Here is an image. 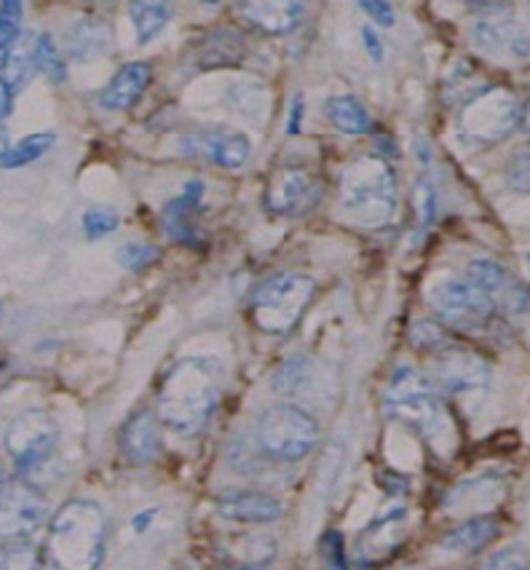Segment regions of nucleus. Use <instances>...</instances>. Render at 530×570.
<instances>
[{
    "mask_svg": "<svg viewBox=\"0 0 530 570\" xmlns=\"http://www.w3.org/2000/svg\"><path fill=\"white\" fill-rule=\"evenodd\" d=\"M220 362L209 356H188L175 362L158 389V421L175 434H202L220 404Z\"/></svg>",
    "mask_w": 530,
    "mask_h": 570,
    "instance_id": "nucleus-1",
    "label": "nucleus"
},
{
    "mask_svg": "<svg viewBox=\"0 0 530 570\" xmlns=\"http://www.w3.org/2000/svg\"><path fill=\"white\" fill-rule=\"evenodd\" d=\"M108 533V514L97 501H68L51 517L46 557L55 570H97L105 560Z\"/></svg>",
    "mask_w": 530,
    "mask_h": 570,
    "instance_id": "nucleus-2",
    "label": "nucleus"
},
{
    "mask_svg": "<svg viewBox=\"0 0 530 570\" xmlns=\"http://www.w3.org/2000/svg\"><path fill=\"white\" fill-rule=\"evenodd\" d=\"M341 209L362 228H383L396 209L394 171L381 156H360L343 169Z\"/></svg>",
    "mask_w": 530,
    "mask_h": 570,
    "instance_id": "nucleus-3",
    "label": "nucleus"
},
{
    "mask_svg": "<svg viewBox=\"0 0 530 570\" xmlns=\"http://www.w3.org/2000/svg\"><path fill=\"white\" fill-rule=\"evenodd\" d=\"M316 295V282L306 274H274L249 295V320L268 335H287L303 320Z\"/></svg>",
    "mask_w": 530,
    "mask_h": 570,
    "instance_id": "nucleus-4",
    "label": "nucleus"
},
{
    "mask_svg": "<svg viewBox=\"0 0 530 570\" xmlns=\"http://www.w3.org/2000/svg\"><path fill=\"white\" fill-rule=\"evenodd\" d=\"M320 421L297 404H274L257 421V448L268 459L282 463H297L308 459L320 445Z\"/></svg>",
    "mask_w": 530,
    "mask_h": 570,
    "instance_id": "nucleus-5",
    "label": "nucleus"
},
{
    "mask_svg": "<svg viewBox=\"0 0 530 570\" xmlns=\"http://www.w3.org/2000/svg\"><path fill=\"white\" fill-rule=\"evenodd\" d=\"M386 410L391 417L408 423L415 432L432 436L440 432L442 421V404L436 400V391L426 375L419 373L413 364H402L391 375L386 391Z\"/></svg>",
    "mask_w": 530,
    "mask_h": 570,
    "instance_id": "nucleus-6",
    "label": "nucleus"
},
{
    "mask_svg": "<svg viewBox=\"0 0 530 570\" xmlns=\"http://www.w3.org/2000/svg\"><path fill=\"white\" fill-rule=\"evenodd\" d=\"M520 112L522 105L514 91L507 86H488L463 105L461 131L472 142L493 145L520 126Z\"/></svg>",
    "mask_w": 530,
    "mask_h": 570,
    "instance_id": "nucleus-7",
    "label": "nucleus"
},
{
    "mask_svg": "<svg viewBox=\"0 0 530 570\" xmlns=\"http://www.w3.org/2000/svg\"><path fill=\"white\" fill-rule=\"evenodd\" d=\"M429 303L442 324L459 333H480L493 320V306L469 278H442L429 289Z\"/></svg>",
    "mask_w": 530,
    "mask_h": 570,
    "instance_id": "nucleus-8",
    "label": "nucleus"
},
{
    "mask_svg": "<svg viewBox=\"0 0 530 570\" xmlns=\"http://www.w3.org/2000/svg\"><path fill=\"white\" fill-rule=\"evenodd\" d=\"M49 514L46 495L22 476L0 474V539L24 541Z\"/></svg>",
    "mask_w": 530,
    "mask_h": 570,
    "instance_id": "nucleus-9",
    "label": "nucleus"
},
{
    "mask_svg": "<svg viewBox=\"0 0 530 570\" xmlns=\"http://www.w3.org/2000/svg\"><path fill=\"white\" fill-rule=\"evenodd\" d=\"M57 436L55 417L46 410H24L6 429L3 448L19 472H32L51 459Z\"/></svg>",
    "mask_w": 530,
    "mask_h": 570,
    "instance_id": "nucleus-10",
    "label": "nucleus"
},
{
    "mask_svg": "<svg viewBox=\"0 0 530 570\" xmlns=\"http://www.w3.org/2000/svg\"><path fill=\"white\" fill-rule=\"evenodd\" d=\"M322 202V183L303 167H284L274 171L265 188L263 207L279 217H306Z\"/></svg>",
    "mask_w": 530,
    "mask_h": 570,
    "instance_id": "nucleus-11",
    "label": "nucleus"
},
{
    "mask_svg": "<svg viewBox=\"0 0 530 570\" xmlns=\"http://www.w3.org/2000/svg\"><path fill=\"white\" fill-rule=\"evenodd\" d=\"M467 278L488 297L495 314L520 316L530 311V287L520 282L512 271H507L495 261H472L467 268Z\"/></svg>",
    "mask_w": 530,
    "mask_h": 570,
    "instance_id": "nucleus-12",
    "label": "nucleus"
},
{
    "mask_svg": "<svg viewBox=\"0 0 530 570\" xmlns=\"http://www.w3.org/2000/svg\"><path fill=\"white\" fill-rule=\"evenodd\" d=\"M434 375L440 381V386L450 391V394H467V391L488 386L490 367L474 351L445 343L442 348H436Z\"/></svg>",
    "mask_w": 530,
    "mask_h": 570,
    "instance_id": "nucleus-13",
    "label": "nucleus"
},
{
    "mask_svg": "<svg viewBox=\"0 0 530 570\" xmlns=\"http://www.w3.org/2000/svg\"><path fill=\"white\" fill-rule=\"evenodd\" d=\"M183 150L188 156L217 164V167L238 169L252 156V139L242 131H194V135L183 137Z\"/></svg>",
    "mask_w": 530,
    "mask_h": 570,
    "instance_id": "nucleus-14",
    "label": "nucleus"
},
{
    "mask_svg": "<svg viewBox=\"0 0 530 570\" xmlns=\"http://www.w3.org/2000/svg\"><path fill=\"white\" fill-rule=\"evenodd\" d=\"M405 507H391L383 514H377L356 541V557H360L362 566H375V562H383L394 554L405 539Z\"/></svg>",
    "mask_w": 530,
    "mask_h": 570,
    "instance_id": "nucleus-15",
    "label": "nucleus"
},
{
    "mask_svg": "<svg viewBox=\"0 0 530 570\" xmlns=\"http://www.w3.org/2000/svg\"><path fill=\"white\" fill-rule=\"evenodd\" d=\"M202 196L204 185L194 180L183 188V196L171 198L164 207L161 215V228L171 242L185 244V247H202L204 236L198 230V212H202Z\"/></svg>",
    "mask_w": 530,
    "mask_h": 570,
    "instance_id": "nucleus-16",
    "label": "nucleus"
},
{
    "mask_svg": "<svg viewBox=\"0 0 530 570\" xmlns=\"http://www.w3.org/2000/svg\"><path fill=\"white\" fill-rule=\"evenodd\" d=\"M503 6L493 11V17L480 19L474 24V41L482 51L495 57H517L528 59L530 57V32L522 30L514 19L509 17H495L501 14Z\"/></svg>",
    "mask_w": 530,
    "mask_h": 570,
    "instance_id": "nucleus-17",
    "label": "nucleus"
},
{
    "mask_svg": "<svg viewBox=\"0 0 530 570\" xmlns=\"http://www.w3.org/2000/svg\"><path fill=\"white\" fill-rule=\"evenodd\" d=\"M118 445H121L124 459L135 463V466L154 463L161 455V426H158V417L150 410H137L121 426Z\"/></svg>",
    "mask_w": 530,
    "mask_h": 570,
    "instance_id": "nucleus-18",
    "label": "nucleus"
},
{
    "mask_svg": "<svg viewBox=\"0 0 530 570\" xmlns=\"http://www.w3.org/2000/svg\"><path fill=\"white\" fill-rule=\"evenodd\" d=\"M217 512L225 520L244 522V525H268L284 514L282 501L263 490H230L217 499Z\"/></svg>",
    "mask_w": 530,
    "mask_h": 570,
    "instance_id": "nucleus-19",
    "label": "nucleus"
},
{
    "mask_svg": "<svg viewBox=\"0 0 530 570\" xmlns=\"http://www.w3.org/2000/svg\"><path fill=\"white\" fill-rule=\"evenodd\" d=\"M247 55V43L244 36L234 28L212 30L194 49V65L196 70H220L234 68Z\"/></svg>",
    "mask_w": 530,
    "mask_h": 570,
    "instance_id": "nucleus-20",
    "label": "nucleus"
},
{
    "mask_svg": "<svg viewBox=\"0 0 530 570\" xmlns=\"http://www.w3.org/2000/svg\"><path fill=\"white\" fill-rule=\"evenodd\" d=\"M238 14L247 19L252 28L268 32V36H287L301 24L306 6L295 3V0H265V3H242Z\"/></svg>",
    "mask_w": 530,
    "mask_h": 570,
    "instance_id": "nucleus-21",
    "label": "nucleus"
},
{
    "mask_svg": "<svg viewBox=\"0 0 530 570\" xmlns=\"http://www.w3.org/2000/svg\"><path fill=\"white\" fill-rule=\"evenodd\" d=\"M154 70L148 62H126L121 70H116V76L110 78L108 86L99 91V105L105 110H126L145 95V89L150 86Z\"/></svg>",
    "mask_w": 530,
    "mask_h": 570,
    "instance_id": "nucleus-22",
    "label": "nucleus"
},
{
    "mask_svg": "<svg viewBox=\"0 0 530 570\" xmlns=\"http://www.w3.org/2000/svg\"><path fill=\"white\" fill-rule=\"evenodd\" d=\"M65 49L78 62L105 57L110 51V30L102 19H76L65 36Z\"/></svg>",
    "mask_w": 530,
    "mask_h": 570,
    "instance_id": "nucleus-23",
    "label": "nucleus"
},
{
    "mask_svg": "<svg viewBox=\"0 0 530 570\" xmlns=\"http://www.w3.org/2000/svg\"><path fill=\"white\" fill-rule=\"evenodd\" d=\"M276 541L263 533H238L225 541V557L242 570H261L274 560Z\"/></svg>",
    "mask_w": 530,
    "mask_h": 570,
    "instance_id": "nucleus-24",
    "label": "nucleus"
},
{
    "mask_svg": "<svg viewBox=\"0 0 530 570\" xmlns=\"http://www.w3.org/2000/svg\"><path fill=\"white\" fill-rule=\"evenodd\" d=\"M499 535V522L493 517H474V520H467L463 525H459L455 530H450L442 541V547L448 552H459V554H469L482 549L485 543H490Z\"/></svg>",
    "mask_w": 530,
    "mask_h": 570,
    "instance_id": "nucleus-25",
    "label": "nucleus"
},
{
    "mask_svg": "<svg viewBox=\"0 0 530 570\" xmlns=\"http://www.w3.org/2000/svg\"><path fill=\"white\" fill-rule=\"evenodd\" d=\"M324 112H327L330 124H333L337 131H343V135L356 137V135H367V131L373 129V118H370L367 108L351 95L327 99V108H324Z\"/></svg>",
    "mask_w": 530,
    "mask_h": 570,
    "instance_id": "nucleus-26",
    "label": "nucleus"
},
{
    "mask_svg": "<svg viewBox=\"0 0 530 570\" xmlns=\"http://www.w3.org/2000/svg\"><path fill=\"white\" fill-rule=\"evenodd\" d=\"M36 38H38L36 32H22L19 41L11 46L3 76H0L6 83H9L11 91L24 89V83H28L32 72H36Z\"/></svg>",
    "mask_w": 530,
    "mask_h": 570,
    "instance_id": "nucleus-27",
    "label": "nucleus"
},
{
    "mask_svg": "<svg viewBox=\"0 0 530 570\" xmlns=\"http://www.w3.org/2000/svg\"><path fill=\"white\" fill-rule=\"evenodd\" d=\"M131 24H135L137 43L145 46L169 24L171 19V6L169 3H150V0H140V3L129 6Z\"/></svg>",
    "mask_w": 530,
    "mask_h": 570,
    "instance_id": "nucleus-28",
    "label": "nucleus"
},
{
    "mask_svg": "<svg viewBox=\"0 0 530 570\" xmlns=\"http://www.w3.org/2000/svg\"><path fill=\"white\" fill-rule=\"evenodd\" d=\"M57 137L51 131H38V135H30L24 139H19L17 145H11L9 154L0 158V167L3 169H19V167H28V164L38 161L55 148Z\"/></svg>",
    "mask_w": 530,
    "mask_h": 570,
    "instance_id": "nucleus-29",
    "label": "nucleus"
},
{
    "mask_svg": "<svg viewBox=\"0 0 530 570\" xmlns=\"http://www.w3.org/2000/svg\"><path fill=\"white\" fill-rule=\"evenodd\" d=\"M43 552L32 541L0 543V570H41Z\"/></svg>",
    "mask_w": 530,
    "mask_h": 570,
    "instance_id": "nucleus-30",
    "label": "nucleus"
},
{
    "mask_svg": "<svg viewBox=\"0 0 530 570\" xmlns=\"http://www.w3.org/2000/svg\"><path fill=\"white\" fill-rule=\"evenodd\" d=\"M22 36V3L6 0L0 3V76H3L6 59H9L11 46Z\"/></svg>",
    "mask_w": 530,
    "mask_h": 570,
    "instance_id": "nucleus-31",
    "label": "nucleus"
},
{
    "mask_svg": "<svg viewBox=\"0 0 530 570\" xmlns=\"http://www.w3.org/2000/svg\"><path fill=\"white\" fill-rule=\"evenodd\" d=\"M36 70L43 72L51 83H62L68 78V65H65V59L59 55L57 43L51 41L49 32H41L36 38Z\"/></svg>",
    "mask_w": 530,
    "mask_h": 570,
    "instance_id": "nucleus-32",
    "label": "nucleus"
},
{
    "mask_svg": "<svg viewBox=\"0 0 530 570\" xmlns=\"http://www.w3.org/2000/svg\"><path fill=\"white\" fill-rule=\"evenodd\" d=\"M158 247H154V244H140V242H129L124 244L121 249L116 252L118 257V265L126 271H135V274H140V271L150 268L158 261Z\"/></svg>",
    "mask_w": 530,
    "mask_h": 570,
    "instance_id": "nucleus-33",
    "label": "nucleus"
},
{
    "mask_svg": "<svg viewBox=\"0 0 530 570\" xmlns=\"http://www.w3.org/2000/svg\"><path fill=\"white\" fill-rule=\"evenodd\" d=\"M485 570H530V554L522 543H512V547L499 549L488 560Z\"/></svg>",
    "mask_w": 530,
    "mask_h": 570,
    "instance_id": "nucleus-34",
    "label": "nucleus"
},
{
    "mask_svg": "<svg viewBox=\"0 0 530 570\" xmlns=\"http://www.w3.org/2000/svg\"><path fill=\"white\" fill-rule=\"evenodd\" d=\"M118 215L108 207H95L84 215V234L89 238H99V236H108L112 230L118 228Z\"/></svg>",
    "mask_w": 530,
    "mask_h": 570,
    "instance_id": "nucleus-35",
    "label": "nucleus"
},
{
    "mask_svg": "<svg viewBox=\"0 0 530 570\" xmlns=\"http://www.w3.org/2000/svg\"><path fill=\"white\" fill-rule=\"evenodd\" d=\"M507 183L512 185L517 194L530 196V148H522L520 154L512 156L507 167Z\"/></svg>",
    "mask_w": 530,
    "mask_h": 570,
    "instance_id": "nucleus-36",
    "label": "nucleus"
},
{
    "mask_svg": "<svg viewBox=\"0 0 530 570\" xmlns=\"http://www.w3.org/2000/svg\"><path fill=\"white\" fill-rule=\"evenodd\" d=\"M410 343L421 351H436L445 346V333L442 327H436L432 322H415L413 330H410Z\"/></svg>",
    "mask_w": 530,
    "mask_h": 570,
    "instance_id": "nucleus-37",
    "label": "nucleus"
},
{
    "mask_svg": "<svg viewBox=\"0 0 530 570\" xmlns=\"http://www.w3.org/2000/svg\"><path fill=\"white\" fill-rule=\"evenodd\" d=\"M415 212H419V220L423 225H429L436 215V194L432 188V183H419L415 188Z\"/></svg>",
    "mask_w": 530,
    "mask_h": 570,
    "instance_id": "nucleus-38",
    "label": "nucleus"
},
{
    "mask_svg": "<svg viewBox=\"0 0 530 570\" xmlns=\"http://www.w3.org/2000/svg\"><path fill=\"white\" fill-rule=\"evenodd\" d=\"M360 9L364 14H370V19L381 24V28H391V24L396 22L394 6L383 3V0H377V3H373V0H364V3H360Z\"/></svg>",
    "mask_w": 530,
    "mask_h": 570,
    "instance_id": "nucleus-39",
    "label": "nucleus"
},
{
    "mask_svg": "<svg viewBox=\"0 0 530 570\" xmlns=\"http://www.w3.org/2000/svg\"><path fill=\"white\" fill-rule=\"evenodd\" d=\"M324 552H327V560L333 570H349L346 560H343L341 533H327V539H324Z\"/></svg>",
    "mask_w": 530,
    "mask_h": 570,
    "instance_id": "nucleus-40",
    "label": "nucleus"
},
{
    "mask_svg": "<svg viewBox=\"0 0 530 570\" xmlns=\"http://www.w3.org/2000/svg\"><path fill=\"white\" fill-rule=\"evenodd\" d=\"M362 41H364V51H367L370 59H373V62H383V43L370 24H364L362 28Z\"/></svg>",
    "mask_w": 530,
    "mask_h": 570,
    "instance_id": "nucleus-41",
    "label": "nucleus"
},
{
    "mask_svg": "<svg viewBox=\"0 0 530 570\" xmlns=\"http://www.w3.org/2000/svg\"><path fill=\"white\" fill-rule=\"evenodd\" d=\"M11 108H14V91H11L9 83L0 78V118L9 116Z\"/></svg>",
    "mask_w": 530,
    "mask_h": 570,
    "instance_id": "nucleus-42",
    "label": "nucleus"
},
{
    "mask_svg": "<svg viewBox=\"0 0 530 570\" xmlns=\"http://www.w3.org/2000/svg\"><path fill=\"white\" fill-rule=\"evenodd\" d=\"M301 116H303V99L297 97L295 105H293V112H289L287 135H297V131H301Z\"/></svg>",
    "mask_w": 530,
    "mask_h": 570,
    "instance_id": "nucleus-43",
    "label": "nucleus"
},
{
    "mask_svg": "<svg viewBox=\"0 0 530 570\" xmlns=\"http://www.w3.org/2000/svg\"><path fill=\"white\" fill-rule=\"evenodd\" d=\"M154 517H156V509H148V512H140V514H137L135 520H131V525H135L137 533H143V530H148L150 520H154Z\"/></svg>",
    "mask_w": 530,
    "mask_h": 570,
    "instance_id": "nucleus-44",
    "label": "nucleus"
},
{
    "mask_svg": "<svg viewBox=\"0 0 530 570\" xmlns=\"http://www.w3.org/2000/svg\"><path fill=\"white\" fill-rule=\"evenodd\" d=\"M9 148H11V142H9V129H6L3 118H0V158L9 154Z\"/></svg>",
    "mask_w": 530,
    "mask_h": 570,
    "instance_id": "nucleus-45",
    "label": "nucleus"
},
{
    "mask_svg": "<svg viewBox=\"0 0 530 570\" xmlns=\"http://www.w3.org/2000/svg\"><path fill=\"white\" fill-rule=\"evenodd\" d=\"M520 129L530 135V99L526 105H522V112H520Z\"/></svg>",
    "mask_w": 530,
    "mask_h": 570,
    "instance_id": "nucleus-46",
    "label": "nucleus"
},
{
    "mask_svg": "<svg viewBox=\"0 0 530 570\" xmlns=\"http://www.w3.org/2000/svg\"><path fill=\"white\" fill-rule=\"evenodd\" d=\"M0 320H3V306H0Z\"/></svg>",
    "mask_w": 530,
    "mask_h": 570,
    "instance_id": "nucleus-47",
    "label": "nucleus"
},
{
    "mask_svg": "<svg viewBox=\"0 0 530 570\" xmlns=\"http://www.w3.org/2000/svg\"><path fill=\"white\" fill-rule=\"evenodd\" d=\"M528 263H530V255H528Z\"/></svg>",
    "mask_w": 530,
    "mask_h": 570,
    "instance_id": "nucleus-48",
    "label": "nucleus"
}]
</instances>
